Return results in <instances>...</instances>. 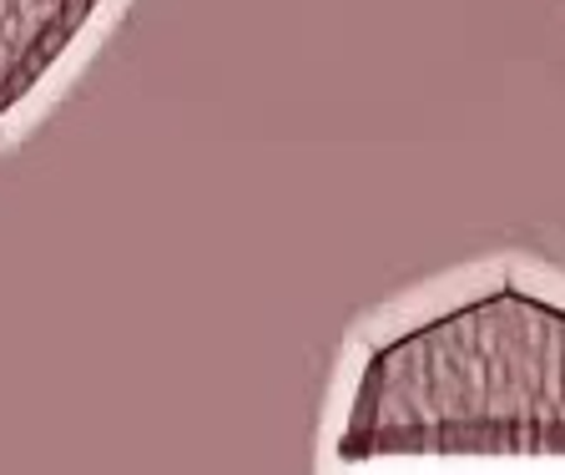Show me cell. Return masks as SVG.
I'll return each mask as SVG.
<instances>
[{"label":"cell","instance_id":"obj_1","mask_svg":"<svg viewBox=\"0 0 565 475\" xmlns=\"http://www.w3.org/2000/svg\"><path fill=\"white\" fill-rule=\"evenodd\" d=\"M565 461V288L535 274L459 278L384 319L329 415V461Z\"/></svg>","mask_w":565,"mask_h":475},{"label":"cell","instance_id":"obj_2","mask_svg":"<svg viewBox=\"0 0 565 475\" xmlns=\"http://www.w3.org/2000/svg\"><path fill=\"white\" fill-rule=\"evenodd\" d=\"M117 0H0V122L41 96Z\"/></svg>","mask_w":565,"mask_h":475}]
</instances>
